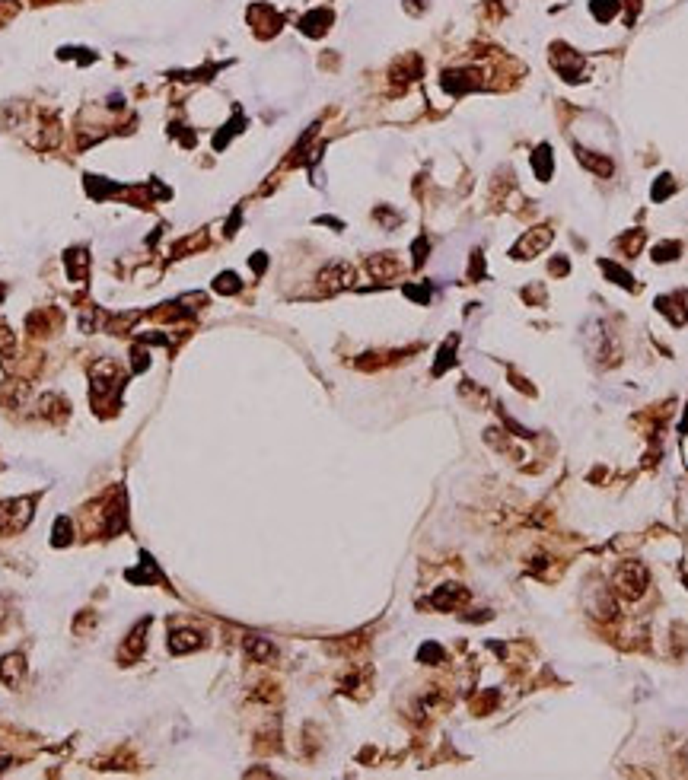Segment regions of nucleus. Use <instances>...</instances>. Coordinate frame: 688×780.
<instances>
[{
    "label": "nucleus",
    "mask_w": 688,
    "mask_h": 780,
    "mask_svg": "<svg viewBox=\"0 0 688 780\" xmlns=\"http://www.w3.org/2000/svg\"><path fill=\"white\" fill-rule=\"evenodd\" d=\"M144 634H147V621H141L137 628L131 631V637H128L125 650H121V659H137V653L144 650Z\"/></svg>",
    "instance_id": "nucleus-14"
},
{
    "label": "nucleus",
    "mask_w": 688,
    "mask_h": 780,
    "mask_svg": "<svg viewBox=\"0 0 688 780\" xmlns=\"http://www.w3.org/2000/svg\"><path fill=\"white\" fill-rule=\"evenodd\" d=\"M453 350H456V338H449L446 344H443V350H440V357H437V363H433V373H446L449 366H453Z\"/></svg>",
    "instance_id": "nucleus-19"
},
{
    "label": "nucleus",
    "mask_w": 688,
    "mask_h": 780,
    "mask_svg": "<svg viewBox=\"0 0 688 780\" xmlns=\"http://www.w3.org/2000/svg\"><path fill=\"white\" fill-rule=\"evenodd\" d=\"M319 283H322L325 290H344L354 283V268L344 265V261H335V265L322 268V274H319Z\"/></svg>",
    "instance_id": "nucleus-5"
},
{
    "label": "nucleus",
    "mask_w": 688,
    "mask_h": 780,
    "mask_svg": "<svg viewBox=\"0 0 688 780\" xmlns=\"http://www.w3.org/2000/svg\"><path fill=\"white\" fill-rule=\"evenodd\" d=\"M622 10V3L618 0H593L589 3V13L599 19V23H609V19H615V13Z\"/></svg>",
    "instance_id": "nucleus-15"
},
{
    "label": "nucleus",
    "mask_w": 688,
    "mask_h": 780,
    "mask_svg": "<svg viewBox=\"0 0 688 780\" xmlns=\"http://www.w3.org/2000/svg\"><path fill=\"white\" fill-rule=\"evenodd\" d=\"M246 650H249L255 659H268V656H271V643H265L262 637H249L246 640Z\"/></svg>",
    "instance_id": "nucleus-21"
},
{
    "label": "nucleus",
    "mask_w": 688,
    "mask_h": 780,
    "mask_svg": "<svg viewBox=\"0 0 688 780\" xmlns=\"http://www.w3.org/2000/svg\"><path fill=\"white\" fill-rule=\"evenodd\" d=\"M532 169L539 175V182H548L551 172H555V159H551V147L548 143H539L535 153H532Z\"/></svg>",
    "instance_id": "nucleus-8"
},
{
    "label": "nucleus",
    "mask_w": 688,
    "mask_h": 780,
    "mask_svg": "<svg viewBox=\"0 0 688 780\" xmlns=\"http://www.w3.org/2000/svg\"><path fill=\"white\" fill-rule=\"evenodd\" d=\"M573 150H577V157H580V163L587 169H593L596 175H612V159L599 157V153H589V150H583V147H573Z\"/></svg>",
    "instance_id": "nucleus-10"
},
{
    "label": "nucleus",
    "mask_w": 688,
    "mask_h": 780,
    "mask_svg": "<svg viewBox=\"0 0 688 780\" xmlns=\"http://www.w3.org/2000/svg\"><path fill=\"white\" fill-rule=\"evenodd\" d=\"M640 246H644V232H640V230H631V236H625V239H622V249L628 252V255H638Z\"/></svg>",
    "instance_id": "nucleus-24"
},
{
    "label": "nucleus",
    "mask_w": 688,
    "mask_h": 780,
    "mask_svg": "<svg viewBox=\"0 0 688 780\" xmlns=\"http://www.w3.org/2000/svg\"><path fill=\"white\" fill-rule=\"evenodd\" d=\"M70 523L67 519H58V526H55V545H67V539H70Z\"/></svg>",
    "instance_id": "nucleus-26"
},
{
    "label": "nucleus",
    "mask_w": 688,
    "mask_h": 780,
    "mask_svg": "<svg viewBox=\"0 0 688 780\" xmlns=\"http://www.w3.org/2000/svg\"><path fill=\"white\" fill-rule=\"evenodd\" d=\"M551 67H555L567 83H583V77H587V70H589L587 58H583L580 51L567 48V45H561V42L551 45Z\"/></svg>",
    "instance_id": "nucleus-2"
},
{
    "label": "nucleus",
    "mask_w": 688,
    "mask_h": 780,
    "mask_svg": "<svg viewBox=\"0 0 688 780\" xmlns=\"http://www.w3.org/2000/svg\"><path fill=\"white\" fill-rule=\"evenodd\" d=\"M370 271H373V277H392L398 274V261H392V255H373L370 258Z\"/></svg>",
    "instance_id": "nucleus-16"
},
{
    "label": "nucleus",
    "mask_w": 688,
    "mask_h": 780,
    "mask_svg": "<svg viewBox=\"0 0 688 780\" xmlns=\"http://www.w3.org/2000/svg\"><path fill=\"white\" fill-rule=\"evenodd\" d=\"M67 271H70V277H77V281H83L86 277V252L83 249L67 252Z\"/></svg>",
    "instance_id": "nucleus-17"
},
{
    "label": "nucleus",
    "mask_w": 688,
    "mask_h": 780,
    "mask_svg": "<svg viewBox=\"0 0 688 780\" xmlns=\"http://www.w3.org/2000/svg\"><path fill=\"white\" fill-rule=\"evenodd\" d=\"M478 80H481L478 70H446L443 74V86L449 92H469L478 86Z\"/></svg>",
    "instance_id": "nucleus-6"
},
{
    "label": "nucleus",
    "mask_w": 688,
    "mask_h": 780,
    "mask_svg": "<svg viewBox=\"0 0 688 780\" xmlns=\"http://www.w3.org/2000/svg\"><path fill=\"white\" fill-rule=\"evenodd\" d=\"M0 675H3V681H7L10 688L13 685H19V679H23V656H3V663H0Z\"/></svg>",
    "instance_id": "nucleus-12"
},
{
    "label": "nucleus",
    "mask_w": 688,
    "mask_h": 780,
    "mask_svg": "<svg viewBox=\"0 0 688 780\" xmlns=\"http://www.w3.org/2000/svg\"><path fill=\"white\" fill-rule=\"evenodd\" d=\"M548 242H551V230H548V226H539V230L522 232V239L510 249V255L520 258V261H529V258H535L542 249H548Z\"/></svg>",
    "instance_id": "nucleus-3"
},
{
    "label": "nucleus",
    "mask_w": 688,
    "mask_h": 780,
    "mask_svg": "<svg viewBox=\"0 0 688 780\" xmlns=\"http://www.w3.org/2000/svg\"><path fill=\"white\" fill-rule=\"evenodd\" d=\"M679 252H682L679 242H660V246L653 249V258H656V261H672Z\"/></svg>",
    "instance_id": "nucleus-22"
},
{
    "label": "nucleus",
    "mask_w": 688,
    "mask_h": 780,
    "mask_svg": "<svg viewBox=\"0 0 688 780\" xmlns=\"http://www.w3.org/2000/svg\"><path fill=\"white\" fill-rule=\"evenodd\" d=\"M672 191H676V182H672L669 175H660V179H656V185H653V201H666Z\"/></svg>",
    "instance_id": "nucleus-20"
},
{
    "label": "nucleus",
    "mask_w": 688,
    "mask_h": 780,
    "mask_svg": "<svg viewBox=\"0 0 688 780\" xmlns=\"http://www.w3.org/2000/svg\"><path fill=\"white\" fill-rule=\"evenodd\" d=\"M602 271H605V277H609V281H618L625 290H634V277H631L625 268L612 265V261H602Z\"/></svg>",
    "instance_id": "nucleus-18"
},
{
    "label": "nucleus",
    "mask_w": 688,
    "mask_h": 780,
    "mask_svg": "<svg viewBox=\"0 0 688 780\" xmlns=\"http://www.w3.org/2000/svg\"><path fill=\"white\" fill-rule=\"evenodd\" d=\"M214 287H217V293H236V290H239V277L233 274V271H226V274L217 277Z\"/></svg>",
    "instance_id": "nucleus-23"
},
{
    "label": "nucleus",
    "mask_w": 688,
    "mask_h": 780,
    "mask_svg": "<svg viewBox=\"0 0 688 780\" xmlns=\"http://www.w3.org/2000/svg\"><path fill=\"white\" fill-rule=\"evenodd\" d=\"M424 252H427V239L415 242V265H424Z\"/></svg>",
    "instance_id": "nucleus-28"
},
{
    "label": "nucleus",
    "mask_w": 688,
    "mask_h": 780,
    "mask_svg": "<svg viewBox=\"0 0 688 780\" xmlns=\"http://www.w3.org/2000/svg\"><path fill=\"white\" fill-rule=\"evenodd\" d=\"M612 583H615V590L622 592L625 599H640L647 592L650 573H647V567L638 564V561H625V564L615 567Z\"/></svg>",
    "instance_id": "nucleus-1"
},
{
    "label": "nucleus",
    "mask_w": 688,
    "mask_h": 780,
    "mask_svg": "<svg viewBox=\"0 0 688 780\" xmlns=\"http://www.w3.org/2000/svg\"><path fill=\"white\" fill-rule=\"evenodd\" d=\"M417 659H421V663H440V659H443V650H440L437 643H424Z\"/></svg>",
    "instance_id": "nucleus-25"
},
{
    "label": "nucleus",
    "mask_w": 688,
    "mask_h": 780,
    "mask_svg": "<svg viewBox=\"0 0 688 780\" xmlns=\"http://www.w3.org/2000/svg\"><path fill=\"white\" fill-rule=\"evenodd\" d=\"M252 268H255V271H265V255H262V252L252 255Z\"/></svg>",
    "instance_id": "nucleus-29"
},
{
    "label": "nucleus",
    "mask_w": 688,
    "mask_h": 780,
    "mask_svg": "<svg viewBox=\"0 0 688 780\" xmlns=\"http://www.w3.org/2000/svg\"><path fill=\"white\" fill-rule=\"evenodd\" d=\"M405 293L411 299H417V303H427V299H431V287H405Z\"/></svg>",
    "instance_id": "nucleus-27"
},
{
    "label": "nucleus",
    "mask_w": 688,
    "mask_h": 780,
    "mask_svg": "<svg viewBox=\"0 0 688 780\" xmlns=\"http://www.w3.org/2000/svg\"><path fill=\"white\" fill-rule=\"evenodd\" d=\"M469 599V592L462 590V586H456V583H446V586H440L437 592H433V606L443 608V612H449V608H456L459 602H465Z\"/></svg>",
    "instance_id": "nucleus-7"
},
{
    "label": "nucleus",
    "mask_w": 688,
    "mask_h": 780,
    "mask_svg": "<svg viewBox=\"0 0 688 780\" xmlns=\"http://www.w3.org/2000/svg\"><path fill=\"white\" fill-rule=\"evenodd\" d=\"M656 306H660V312H666V316H669L676 325H685L688 312H682V299L679 297H660V299H656Z\"/></svg>",
    "instance_id": "nucleus-13"
},
{
    "label": "nucleus",
    "mask_w": 688,
    "mask_h": 780,
    "mask_svg": "<svg viewBox=\"0 0 688 780\" xmlns=\"http://www.w3.org/2000/svg\"><path fill=\"white\" fill-rule=\"evenodd\" d=\"M29 510H32V503L29 500H10V503L0 506V529L3 532H19L26 523H29Z\"/></svg>",
    "instance_id": "nucleus-4"
},
{
    "label": "nucleus",
    "mask_w": 688,
    "mask_h": 780,
    "mask_svg": "<svg viewBox=\"0 0 688 780\" xmlns=\"http://www.w3.org/2000/svg\"><path fill=\"white\" fill-rule=\"evenodd\" d=\"M201 647V634L198 631H175L169 637V650L173 653H188V650H198Z\"/></svg>",
    "instance_id": "nucleus-11"
},
{
    "label": "nucleus",
    "mask_w": 688,
    "mask_h": 780,
    "mask_svg": "<svg viewBox=\"0 0 688 780\" xmlns=\"http://www.w3.org/2000/svg\"><path fill=\"white\" fill-rule=\"evenodd\" d=\"M328 23H332V13H328V10H313L309 17L299 19V29H303L306 35H322Z\"/></svg>",
    "instance_id": "nucleus-9"
}]
</instances>
